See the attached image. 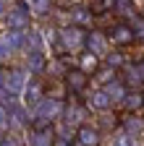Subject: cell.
I'll use <instances>...</instances> for the list:
<instances>
[{"label":"cell","mask_w":144,"mask_h":146,"mask_svg":"<svg viewBox=\"0 0 144 146\" xmlns=\"http://www.w3.org/2000/svg\"><path fill=\"white\" fill-rule=\"evenodd\" d=\"M63 112H66V104H63L58 97H50V94H45V97H42V102L34 107V117L47 120V123L63 117Z\"/></svg>","instance_id":"cell-1"},{"label":"cell","mask_w":144,"mask_h":146,"mask_svg":"<svg viewBox=\"0 0 144 146\" xmlns=\"http://www.w3.org/2000/svg\"><path fill=\"white\" fill-rule=\"evenodd\" d=\"M60 42H63V47L66 50H81V44L86 42V36H84V31L79 29V26H66V29H60Z\"/></svg>","instance_id":"cell-2"},{"label":"cell","mask_w":144,"mask_h":146,"mask_svg":"<svg viewBox=\"0 0 144 146\" xmlns=\"http://www.w3.org/2000/svg\"><path fill=\"white\" fill-rule=\"evenodd\" d=\"M29 3H19L16 8L8 11V26L11 29H26L29 26Z\"/></svg>","instance_id":"cell-3"},{"label":"cell","mask_w":144,"mask_h":146,"mask_svg":"<svg viewBox=\"0 0 144 146\" xmlns=\"http://www.w3.org/2000/svg\"><path fill=\"white\" fill-rule=\"evenodd\" d=\"M86 47H89L92 55H97V58H107V52H110V42H107V36L100 34V31L86 34Z\"/></svg>","instance_id":"cell-4"},{"label":"cell","mask_w":144,"mask_h":146,"mask_svg":"<svg viewBox=\"0 0 144 146\" xmlns=\"http://www.w3.org/2000/svg\"><path fill=\"white\" fill-rule=\"evenodd\" d=\"M102 136H100V128H92V125H79L76 128V143L79 146H100Z\"/></svg>","instance_id":"cell-5"},{"label":"cell","mask_w":144,"mask_h":146,"mask_svg":"<svg viewBox=\"0 0 144 146\" xmlns=\"http://www.w3.org/2000/svg\"><path fill=\"white\" fill-rule=\"evenodd\" d=\"M134 39H136V34H134V29H131L129 24H118V26H113V31H110V42H113V44L126 47V44H134Z\"/></svg>","instance_id":"cell-6"},{"label":"cell","mask_w":144,"mask_h":146,"mask_svg":"<svg viewBox=\"0 0 144 146\" xmlns=\"http://www.w3.org/2000/svg\"><path fill=\"white\" fill-rule=\"evenodd\" d=\"M26 84H29V78H26V73H24V70H11L8 76L3 78V86L11 89L13 94H24Z\"/></svg>","instance_id":"cell-7"},{"label":"cell","mask_w":144,"mask_h":146,"mask_svg":"<svg viewBox=\"0 0 144 146\" xmlns=\"http://www.w3.org/2000/svg\"><path fill=\"white\" fill-rule=\"evenodd\" d=\"M102 89H105V94L110 97V102H113V104L123 102V99H126V94H129V86H126L121 78H113V81L102 84Z\"/></svg>","instance_id":"cell-8"},{"label":"cell","mask_w":144,"mask_h":146,"mask_svg":"<svg viewBox=\"0 0 144 146\" xmlns=\"http://www.w3.org/2000/svg\"><path fill=\"white\" fill-rule=\"evenodd\" d=\"M121 128H123L129 136H136V138H139V136H144V117L136 115V112H131V115H126V117H123Z\"/></svg>","instance_id":"cell-9"},{"label":"cell","mask_w":144,"mask_h":146,"mask_svg":"<svg viewBox=\"0 0 144 146\" xmlns=\"http://www.w3.org/2000/svg\"><path fill=\"white\" fill-rule=\"evenodd\" d=\"M86 84H89V78H86V73L81 68L79 70H66V86L71 91H84Z\"/></svg>","instance_id":"cell-10"},{"label":"cell","mask_w":144,"mask_h":146,"mask_svg":"<svg viewBox=\"0 0 144 146\" xmlns=\"http://www.w3.org/2000/svg\"><path fill=\"white\" fill-rule=\"evenodd\" d=\"M42 97H45L42 84H40V81H29V84H26V89H24V102H26V104H31V107H37V104L42 102Z\"/></svg>","instance_id":"cell-11"},{"label":"cell","mask_w":144,"mask_h":146,"mask_svg":"<svg viewBox=\"0 0 144 146\" xmlns=\"http://www.w3.org/2000/svg\"><path fill=\"white\" fill-rule=\"evenodd\" d=\"M86 107L89 110H97V112H105V110L113 107V102H110V97L105 94V89H100V91H92V97L86 99Z\"/></svg>","instance_id":"cell-12"},{"label":"cell","mask_w":144,"mask_h":146,"mask_svg":"<svg viewBox=\"0 0 144 146\" xmlns=\"http://www.w3.org/2000/svg\"><path fill=\"white\" fill-rule=\"evenodd\" d=\"M63 120L71 123L74 128H79V125H84V120H86V110H84L81 104H68L66 112H63Z\"/></svg>","instance_id":"cell-13"},{"label":"cell","mask_w":144,"mask_h":146,"mask_svg":"<svg viewBox=\"0 0 144 146\" xmlns=\"http://www.w3.org/2000/svg\"><path fill=\"white\" fill-rule=\"evenodd\" d=\"M121 104H126L129 112H141V110H144V94L139 89H129V94H126V99Z\"/></svg>","instance_id":"cell-14"},{"label":"cell","mask_w":144,"mask_h":146,"mask_svg":"<svg viewBox=\"0 0 144 146\" xmlns=\"http://www.w3.org/2000/svg\"><path fill=\"white\" fill-rule=\"evenodd\" d=\"M79 65H81V70H84V73H92V70H97V55H92V52L81 55V58H79Z\"/></svg>","instance_id":"cell-15"},{"label":"cell","mask_w":144,"mask_h":146,"mask_svg":"<svg viewBox=\"0 0 144 146\" xmlns=\"http://www.w3.org/2000/svg\"><path fill=\"white\" fill-rule=\"evenodd\" d=\"M113 146H136V136H129V133L121 128V133L113 138Z\"/></svg>","instance_id":"cell-16"},{"label":"cell","mask_w":144,"mask_h":146,"mask_svg":"<svg viewBox=\"0 0 144 146\" xmlns=\"http://www.w3.org/2000/svg\"><path fill=\"white\" fill-rule=\"evenodd\" d=\"M45 68V58H42V52H29V70L31 73H37Z\"/></svg>","instance_id":"cell-17"},{"label":"cell","mask_w":144,"mask_h":146,"mask_svg":"<svg viewBox=\"0 0 144 146\" xmlns=\"http://www.w3.org/2000/svg\"><path fill=\"white\" fill-rule=\"evenodd\" d=\"M29 11L31 13H47L50 11V0H29Z\"/></svg>","instance_id":"cell-18"},{"label":"cell","mask_w":144,"mask_h":146,"mask_svg":"<svg viewBox=\"0 0 144 146\" xmlns=\"http://www.w3.org/2000/svg\"><path fill=\"white\" fill-rule=\"evenodd\" d=\"M71 13H74L71 18H74L76 24H89V21H92V13H89L86 8H76V11H71Z\"/></svg>","instance_id":"cell-19"},{"label":"cell","mask_w":144,"mask_h":146,"mask_svg":"<svg viewBox=\"0 0 144 146\" xmlns=\"http://www.w3.org/2000/svg\"><path fill=\"white\" fill-rule=\"evenodd\" d=\"M115 11L123 16H134V0H115Z\"/></svg>","instance_id":"cell-20"},{"label":"cell","mask_w":144,"mask_h":146,"mask_svg":"<svg viewBox=\"0 0 144 146\" xmlns=\"http://www.w3.org/2000/svg\"><path fill=\"white\" fill-rule=\"evenodd\" d=\"M11 52H13V44L5 36H0V60H11Z\"/></svg>","instance_id":"cell-21"},{"label":"cell","mask_w":144,"mask_h":146,"mask_svg":"<svg viewBox=\"0 0 144 146\" xmlns=\"http://www.w3.org/2000/svg\"><path fill=\"white\" fill-rule=\"evenodd\" d=\"M131 29H134V34L139 36V39H144V16H136L134 21H131Z\"/></svg>","instance_id":"cell-22"},{"label":"cell","mask_w":144,"mask_h":146,"mask_svg":"<svg viewBox=\"0 0 144 146\" xmlns=\"http://www.w3.org/2000/svg\"><path fill=\"white\" fill-rule=\"evenodd\" d=\"M107 65H110V68L123 65V55H121V52H107Z\"/></svg>","instance_id":"cell-23"},{"label":"cell","mask_w":144,"mask_h":146,"mask_svg":"<svg viewBox=\"0 0 144 146\" xmlns=\"http://www.w3.org/2000/svg\"><path fill=\"white\" fill-rule=\"evenodd\" d=\"M52 146H74V143L66 141V138H58V136H55V143H52Z\"/></svg>","instance_id":"cell-24"},{"label":"cell","mask_w":144,"mask_h":146,"mask_svg":"<svg viewBox=\"0 0 144 146\" xmlns=\"http://www.w3.org/2000/svg\"><path fill=\"white\" fill-rule=\"evenodd\" d=\"M139 73H141V84H144V63H139Z\"/></svg>","instance_id":"cell-25"},{"label":"cell","mask_w":144,"mask_h":146,"mask_svg":"<svg viewBox=\"0 0 144 146\" xmlns=\"http://www.w3.org/2000/svg\"><path fill=\"white\" fill-rule=\"evenodd\" d=\"M5 13V5H3V0H0V16H3Z\"/></svg>","instance_id":"cell-26"},{"label":"cell","mask_w":144,"mask_h":146,"mask_svg":"<svg viewBox=\"0 0 144 146\" xmlns=\"http://www.w3.org/2000/svg\"><path fill=\"white\" fill-rule=\"evenodd\" d=\"M94 3H100V0H94Z\"/></svg>","instance_id":"cell-27"}]
</instances>
